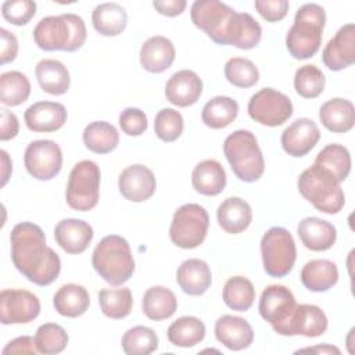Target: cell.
I'll use <instances>...</instances> for the list:
<instances>
[{
    "instance_id": "44",
    "label": "cell",
    "mask_w": 355,
    "mask_h": 355,
    "mask_svg": "<svg viewBox=\"0 0 355 355\" xmlns=\"http://www.w3.org/2000/svg\"><path fill=\"white\" fill-rule=\"evenodd\" d=\"M326 85L323 72L313 64L300 67L294 75V89L304 98L318 97Z\"/></svg>"
},
{
    "instance_id": "10",
    "label": "cell",
    "mask_w": 355,
    "mask_h": 355,
    "mask_svg": "<svg viewBox=\"0 0 355 355\" xmlns=\"http://www.w3.org/2000/svg\"><path fill=\"white\" fill-rule=\"evenodd\" d=\"M297 308L291 290L283 284H269L259 298V315L280 336H288L290 322Z\"/></svg>"
},
{
    "instance_id": "17",
    "label": "cell",
    "mask_w": 355,
    "mask_h": 355,
    "mask_svg": "<svg viewBox=\"0 0 355 355\" xmlns=\"http://www.w3.org/2000/svg\"><path fill=\"white\" fill-rule=\"evenodd\" d=\"M320 130L315 121L309 118H298L288 125L280 137L283 150L291 157L306 155L319 141Z\"/></svg>"
},
{
    "instance_id": "4",
    "label": "cell",
    "mask_w": 355,
    "mask_h": 355,
    "mask_svg": "<svg viewBox=\"0 0 355 355\" xmlns=\"http://www.w3.org/2000/svg\"><path fill=\"white\" fill-rule=\"evenodd\" d=\"M94 270L111 286H122L135 272V259L130 245L122 236L103 237L92 254Z\"/></svg>"
},
{
    "instance_id": "24",
    "label": "cell",
    "mask_w": 355,
    "mask_h": 355,
    "mask_svg": "<svg viewBox=\"0 0 355 355\" xmlns=\"http://www.w3.org/2000/svg\"><path fill=\"white\" fill-rule=\"evenodd\" d=\"M176 282L183 293L189 295H202L212 283V273L205 261L190 258L183 261L178 268Z\"/></svg>"
},
{
    "instance_id": "43",
    "label": "cell",
    "mask_w": 355,
    "mask_h": 355,
    "mask_svg": "<svg viewBox=\"0 0 355 355\" xmlns=\"http://www.w3.org/2000/svg\"><path fill=\"white\" fill-rule=\"evenodd\" d=\"M65 329L57 323H43L35 334V344L40 354L54 355L62 352L68 345Z\"/></svg>"
},
{
    "instance_id": "34",
    "label": "cell",
    "mask_w": 355,
    "mask_h": 355,
    "mask_svg": "<svg viewBox=\"0 0 355 355\" xmlns=\"http://www.w3.org/2000/svg\"><path fill=\"white\" fill-rule=\"evenodd\" d=\"M94 29L103 36H118L128 24V14L118 3H101L92 12Z\"/></svg>"
},
{
    "instance_id": "49",
    "label": "cell",
    "mask_w": 355,
    "mask_h": 355,
    "mask_svg": "<svg viewBox=\"0 0 355 355\" xmlns=\"http://www.w3.org/2000/svg\"><path fill=\"white\" fill-rule=\"evenodd\" d=\"M259 15L268 22L282 21L288 12V1L287 0H257L254 3Z\"/></svg>"
},
{
    "instance_id": "45",
    "label": "cell",
    "mask_w": 355,
    "mask_h": 355,
    "mask_svg": "<svg viewBox=\"0 0 355 355\" xmlns=\"http://www.w3.org/2000/svg\"><path fill=\"white\" fill-rule=\"evenodd\" d=\"M225 76L233 86L247 89L259 80V71L251 60L233 57L225 64Z\"/></svg>"
},
{
    "instance_id": "3",
    "label": "cell",
    "mask_w": 355,
    "mask_h": 355,
    "mask_svg": "<svg viewBox=\"0 0 355 355\" xmlns=\"http://www.w3.org/2000/svg\"><path fill=\"white\" fill-rule=\"evenodd\" d=\"M326 24L324 8L316 3L301 6L294 17V24L286 35V47L295 60L315 55L322 44Z\"/></svg>"
},
{
    "instance_id": "1",
    "label": "cell",
    "mask_w": 355,
    "mask_h": 355,
    "mask_svg": "<svg viewBox=\"0 0 355 355\" xmlns=\"http://www.w3.org/2000/svg\"><path fill=\"white\" fill-rule=\"evenodd\" d=\"M11 261L17 270L36 286L51 284L61 272L58 254L46 245L40 226L32 222L15 225L10 234Z\"/></svg>"
},
{
    "instance_id": "21",
    "label": "cell",
    "mask_w": 355,
    "mask_h": 355,
    "mask_svg": "<svg viewBox=\"0 0 355 355\" xmlns=\"http://www.w3.org/2000/svg\"><path fill=\"white\" fill-rule=\"evenodd\" d=\"M216 340L232 351H241L248 348L254 341V330L251 324L233 315H223L215 322Z\"/></svg>"
},
{
    "instance_id": "12",
    "label": "cell",
    "mask_w": 355,
    "mask_h": 355,
    "mask_svg": "<svg viewBox=\"0 0 355 355\" xmlns=\"http://www.w3.org/2000/svg\"><path fill=\"white\" fill-rule=\"evenodd\" d=\"M236 11L218 0H196L190 7L193 24L216 44L225 46V37Z\"/></svg>"
},
{
    "instance_id": "31",
    "label": "cell",
    "mask_w": 355,
    "mask_h": 355,
    "mask_svg": "<svg viewBox=\"0 0 355 355\" xmlns=\"http://www.w3.org/2000/svg\"><path fill=\"white\" fill-rule=\"evenodd\" d=\"M301 282L305 288L313 293L330 290L338 280V269L333 261L312 259L301 269Z\"/></svg>"
},
{
    "instance_id": "54",
    "label": "cell",
    "mask_w": 355,
    "mask_h": 355,
    "mask_svg": "<svg viewBox=\"0 0 355 355\" xmlns=\"http://www.w3.org/2000/svg\"><path fill=\"white\" fill-rule=\"evenodd\" d=\"M0 155H1V186H6L12 171V162L6 150H1Z\"/></svg>"
},
{
    "instance_id": "13",
    "label": "cell",
    "mask_w": 355,
    "mask_h": 355,
    "mask_svg": "<svg viewBox=\"0 0 355 355\" xmlns=\"http://www.w3.org/2000/svg\"><path fill=\"white\" fill-rule=\"evenodd\" d=\"M28 173L37 180H51L62 168V151L53 140H35L24 154Z\"/></svg>"
},
{
    "instance_id": "8",
    "label": "cell",
    "mask_w": 355,
    "mask_h": 355,
    "mask_svg": "<svg viewBox=\"0 0 355 355\" xmlns=\"http://www.w3.org/2000/svg\"><path fill=\"white\" fill-rule=\"evenodd\" d=\"M261 255L265 272L272 277L287 276L297 259V248L291 233L273 226L261 239Z\"/></svg>"
},
{
    "instance_id": "5",
    "label": "cell",
    "mask_w": 355,
    "mask_h": 355,
    "mask_svg": "<svg viewBox=\"0 0 355 355\" xmlns=\"http://www.w3.org/2000/svg\"><path fill=\"white\" fill-rule=\"evenodd\" d=\"M300 194L323 214H337L345 204L341 183L322 166L306 168L297 182Z\"/></svg>"
},
{
    "instance_id": "37",
    "label": "cell",
    "mask_w": 355,
    "mask_h": 355,
    "mask_svg": "<svg viewBox=\"0 0 355 355\" xmlns=\"http://www.w3.org/2000/svg\"><path fill=\"white\" fill-rule=\"evenodd\" d=\"M166 337L176 347L190 348L204 340L205 324L196 316H182L168 327Z\"/></svg>"
},
{
    "instance_id": "2",
    "label": "cell",
    "mask_w": 355,
    "mask_h": 355,
    "mask_svg": "<svg viewBox=\"0 0 355 355\" xmlns=\"http://www.w3.org/2000/svg\"><path fill=\"white\" fill-rule=\"evenodd\" d=\"M32 36L36 46L44 51L72 53L85 44L87 31L82 17L67 12L42 18L36 24Z\"/></svg>"
},
{
    "instance_id": "15",
    "label": "cell",
    "mask_w": 355,
    "mask_h": 355,
    "mask_svg": "<svg viewBox=\"0 0 355 355\" xmlns=\"http://www.w3.org/2000/svg\"><path fill=\"white\" fill-rule=\"evenodd\" d=\"M322 61L330 71H341L355 62V25L345 24L327 42Z\"/></svg>"
},
{
    "instance_id": "51",
    "label": "cell",
    "mask_w": 355,
    "mask_h": 355,
    "mask_svg": "<svg viewBox=\"0 0 355 355\" xmlns=\"http://www.w3.org/2000/svg\"><path fill=\"white\" fill-rule=\"evenodd\" d=\"M37 352L39 351L36 348L35 338H32L31 336H21V337H17V338L11 340L10 343H7V345L1 351L3 355H7V354H31V355H35Z\"/></svg>"
},
{
    "instance_id": "20",
    "label": "cell",
    "mask_w": 355,
    "mask_h": 355,
    "mask_svg": "<svg viewBox=\"0 0 355 355\" xmlns=\"http://www.w3.org/2000/svg\"><path fill=\"white\" fill-rule=\"evenodd\" d=\"M202 93V80L190 69L175 72L165 85L166 100L176 107H189L198 101Z\"/></svg>"
},
{
    "instance_id": "14",
    "label": "cell",
    "mask_w": 355,
    "mask_h": 355,
    "mask_svg": "<svg viewBox=\"0 0 355 355\" xmlns=\"http://www.w3.org/2000/svg\"><path fill=\"white\" fill-rule=\"evenodd\" d=\"M40 313L39 298L24 288H6L0 293V320L3 324L29 323Z\"/></svg>"
},
{
    "instance_id": "38",
    "label": "cell",
    "mask_w": 355,
    "mask_h": 355,
    "mask_svg": "<svg viewBox=\"0 0 355 355\" xmlns=\"http://www.w3.org/2000/svg\"><path fill=\"white\" fill-rule=\"evenodd\" d=\"M313 164L329 171L341 183L351 172V154L347 147L331 143L318 153Z\"/></svg>"
},
{
    "instance_id": "46",
    "label": "cell",
    "mask_w": 355,
    "mask_h": 355,
    "mask_svg": "<svg viewBox=\"0 0 355 355\" xmlns=\"http://www.w3.org/2000/svg\"><path fill=\"white\" fill-rule=\"evenodd\" d=\"M183 116L173 108H162L154 119V132L157 137L165 143L175 141L183 133Z\"/></svg>"
},
{
    "instance_id": "11",
    "label": "cell",
    "mask_w": 355,
    "mask_h": 355,
    "mask_svg": "<svg viewBox=\"0 0 355 355\" xmlns=\"http://www.w3.org/2000/svg\"><path fill=\"white\" fill-rule=\"evenodd\" d=\"M248 115L265 126H280L293 115V103L284 93L263 87L251 96L247 105Z\"/></svg>"
},
{
    "instance_id": "23",
    "label": "cell",
    "mask_w": 355,
    "mask_h": 355,
    "mask_svg": "<svg viewBox=\"0 0 355 355\" xmlns=\"http://www.w3.org/2000/svg\"><path fill=\"white\" fill-rule=\"evenodd\" d=\"M297 233L304 247L311 251L330 250L337 240L336 227L329 220L316 216L304 218L297 226Z\"/></svg>"
},
{
    "instance_id": "35",
    "label": "cell",
    "mask_w": 355,
    "mask_h": 355,
    "mask_svg": "<svg viewBox=\"0 0 355 355\" xmlns=\"http://www.w3.org/2000/svg\"><path fill=\"white\" fill-rule=\"evenodd\" d=\"M82 137L86 148L96 154H108L119 144V133L116 128L105 121L90 122L85 128Z\"/></svg>"
},
{
    "instance_id": "6",
    "label": "cell",
    "mask_w": 355,
    "mask_h": 355,
    "mask_svg": "<svg viewBox=\"0 0 355 355\" xmlns=\"http://www.w3.org/2000/svg\"><path fill=\"white\" fill-rule=\"evenodd\" d=\"M223 153L233 173L247 183L257 182L265 171V161L252 132L239 129L223 141Z\"/></svg>"
},
{
    "instance_id": "7",
    "label": "cell",
    "mask_w": 355,
    "mask_h": 355,
    "mask_svg": "<svg viewBox=\"0 0 355 355\" xmlns=\"http://www.w3.org/2000/svg\"><path fill=\"white\" fill-rule=\"evenodd\" d=\"M101 172L94 161L83 159L73 165L65 190L67 204L80 212L93 209L100 197Z\"/></svg>"
},
{
    "instance_id": "40",
    "label": "cell",
    "mask_w": 355,
    "mask_h": 355,
    "mask_svg": "<svg viewBox=\"0 0 355 355\" xmlns=\"http://www.w3.org/2000/svg\"><path fill=\"white\" fill-rule=\"evenodd\" d=\"M31 82L19 71H8L0 76V101L8 107H17L28 100Z\"/></svg>"
},
{
    "instance_id": "28",
    "label": "cell",
    "mask_w": 355,
    "mask_h": 355,
    "mask_svg": "<svg viewBox=\"0 0 355 355\" xmlns=\"http://www.w3.org/2000/svg\"><path fill=\"white\" fill-rule=\"evenodd\" d=\"M322 125L333 133H345L354 128L355 107L347 98H331L322 104L319 110Z\"/></svg>"
},
{
    "instance_id": "18",
    "label": "cell",
    "mask_w": 355,
    "mask_h": 355,
    "mask_svg": "<svg viewBox=\"0 0 355 355\" xmlns=\"http://www.w3.org/2000/svg\"><path fill=\"white\" fill-rule=\"evenodd\" d=\"M68 114L61 103L37 101L25 110L24 119L29 130L50 133L61 129L67 122Z\"/></svg>"
},
{
    "instance_id": "16",
    "label": "cell",
    "mask_w": 355,
    "mask_h": 355,
    "mask_svg": "<svg viewBox=\"0 0 355 355\" xmlns=\"http://www.w3.org/2000/svg\"><path fill=\"white\" fill-rule=\"evenodd\" d=\"M119 193L132 202H141L154 196L157 180L150 168L141 164L126 166L118 179Z\"/></svg>"
},
{
    "instance_id": "25",
    "label": "cell",
    "mask_w": 355,
    "mask_h": 355,
    "mask_svg": "<svg viewBox=\"0 0 355 355\" xmlns=\"http://www.w3.org/2000/svg\"><path fill=\"white\" fill-rule=\"evenodd\" d=\"M262 37V28L248 12H236L226 32L225 46H234L241 50H250L258 46Z\"/></svg>"
},
{
    "instance_id": "29",
    "label": "cell",
    "mask_w": 355,
    "mask_h": 355,
    "mask_svg": "<svg viewBox=\"0 0 355 355\" xmlns=\"http://www.w3.org/2000/svg\"><path fill=\"white\" fill-rule=\"evenodd\" d=\"M191 184L202 196H218L226 186V172L216 159H204L194 166Z\"/></svg>"
},
{
    "instance_id": "19",
    "label": "cell",
    "mask_w": 355,
    "mask_h": 355,
    "mask_svg": "<svg viewBox=\"0 0 355 355\" xmlns=\"http://www.w3.org/2000/svg\"><path fill=\"white\" fill-rule=\"evenodd\" d=\"M93 236V227L82 219H61L54 227V239L67 254H82L86 251Z\"/></svg>"
},
{
    "instance_id": "52",
    "label": "cell",
    "mask_w": 355,
    "mask_h": 355,
    "mask_svg": "<svg viewBox=\"0 0 355 355\" xmlns=\"http://www.w3.org/2000/svg\"><path fill=\"white\" fill-rule=\"evenodd\" d=\"M19 132V123L18 118L14 112L3 108L1 110V123H0V140H11L14 139Z\"/></svg>"
},
{
    "instance_id": "39",
    "label": "cell",
    "mask_w": 355,
    "mask_h": 355,
    "mask_svg": "<svg viewBox=\"0 0 355 355\" xmlns=\"http://www.w3.org/2000/svg\"><path fill=\"white\" fill-rule=\"evenodd\" d=\"M222 298L223 302L233 311H248L255 300L254 284L244 276H232L223 286Z\"/></svg>"
},
{
    "instance_id": "33",
    "label": "cell",
    "mask_w": 355,
    "mask_h": 355,
    "mask_svg": "<svg viewBox=\"0 0 355 355\" xmlns=\"http://www.w3.org/2000/svg\"><path fill=\"white\" fill-rule=\"evenodd\" d=\"M143 313L155 322L171 318L178 308V300L172 290L164 286H153L146 290L141 301Z\"/></svg>"
},
{
    "instance_id": "50",
    "label": "cell",
    "mask_w": 355,
    "mask_h": 355,
    "mask_svg": "<svg viewBox=\"0 0 355 355\" xmlns=\"http://www.w3.org/2000/svg\"><path fill=\"white\" fill-rule=\"evenodd\" d=\"M0 39H1V47H0V62L1 65L11 62L15 60L18 54V40L12 32H8L7 29H0Z\"/></svg>"
},
{
    "instance_id": "26",
    "label": "cell",
    "mask_w": 355,
    "mask_h": 355,
    "mask_svg": "<svg viewBox=\"0 0 355 355\" xmlns=\"http://www.w3.org/2000/svg\"><path fill=\"white\" fill-rule=\"evenodd\" d=\"M219 226L230 234L244 232L252 220V209L250 204L240 197H227L216 209Z\"/></svg>"
},
{
    "instance_id": "36",
    "label": "cell",
    "mask_w": 355,
    "mask_h": 355,
    "mask_svg": "<svg viewBox=\"0 0 355 355\" xmlns=\"http://www.w3.org/2000/svg\"><path fill=\"white\" fill-rule=\"evenodd\" d=\"M239 114V104L227 96H216L205 103L201 111L202 122L211 129L229 126Z\"/></svg>"
},
{
    "instance_id": "41",
    "label": "cell",
    "mask_w": 355,
    "mask_h": 355,
    "mask_svg": "<svg viewBox=\"0 0 355 355\" xmlns=\"http://www.w3.org/2000/svg\"><path fill=\"white\" fill-rule=\"evenodd\" d=\"M98 305L107 318L123 319L132 312V291L128 287L103 288L98 291Z\"/></svg>"
},
{
    "instance_id": "27",
    "label": "cell",
    "mask_w": 355,
    "mask_h": 355,
    "mask_svg": "<svg viewBox=\"0 0 355 355\" xmlns=\"http://www.w3.org/2000/svg\"><path fill=\"white\" fill-rule=\"evenodd\" d=\"M329 326V320L322 308L312 304H297L290 322L288 336L319 337Z\"/></svg>"
},
{
    "instance_id": "48",
    "label": "cell",
    "mask_w": 355,
    "mask_h": 355,
    "mask_svg": "<svg viewBox=\"0 0 355 355\" xmlns=\"http://www.w3.org/2000/svg\"><path fill=\"white\" fill-rule=\"evenodd\" d=\"M119 126L128 136H140L147 130L148 121L140 108L128 107L119 115Z\"/></svg>"
},
{
    "instance_id": "53",
    "label": "cell",
    "mask_w": 355,
    "mask_h": 355,
    "mask_svg": "<svg viewBox=\"0 0 355 355\" xmlns=\"http://www.w3.org/2000/svg\"><path fill=\"white\" fill-rule=\"evenodd\" d=\"M186 6H187L186 0H155V1H153V7L155 8V11H158L159 14L166 15V17L180 15L184 11Z\"/></svg>"
},
{
    "instance_id": "30",
    "label": "cell",
    "mask_w": 355,
    "mask_h": 355,
    "mask_svg": "<svg viewBox=\"0 0 355 355\" xmlns=\"http://www.w3.org/2000/svg\"><path fill=\"white\" fill-rule=\"evenodd\" d=\"M35 75L43 92L61 96L68 92L71 78L67 67L54 58H43L36 64Z\"/></svg>"
},
{
    "instance_id": "32",
    "label": "cell",
    "mask_w": 355,
    "mask_h": 355,
    "mask_svg": "<svg viewBox=\"0 0 355 355\" xmlns=\"http://www.w3.org/2000/svg\"><path fill=\"white\" fill-rule=\"evenodd\" d=\"M53 305L60 315L78 318L89 309L90 297L83 286L68 283L57 290L53 297Z\"/></svg>"
},
{
    "instance_id": "47",
    "label": "cell",
    "mask_w": 355,
    "mask_h": 355,
    "mask_svg": "<svg viewBox=\"0 0 355 355\" xmlns=\"http://www.w3.org/2000/svg\"><path fill=\"white\" fill-rule=\"evenodd\" d=\"M36 14V3L32 0H7L1 4L3 18L17 26L26 25Z\"/></svg>"
},
{
    "instance_id": "22",
    "label": "cell",
    "mask_w": 355,
    "mask_h": 355,
    "mask_svg": "<svg viewBox=\"0 0 355 355\" xmlns=\"http://www.w3.org/2000/svg\"><path fill=\"white\" fill-rule=\"evenodd\" d=\"M176 51L173 43L161 35L148 37L140 47V64L151 73L166 71L175 61Z\"/></svg>"
},
{
    "instance_id": "55",
    "label": "cell",
    "mask_w": 355,
    "mask_h": 355,
    "mask_svg": "<svg viewBox=\"0 0 355 355\" xmlns=\"http://www.w3.org/2000/svg\"><path fill=\"white\" fill-rule=\"evenodd\" d=\"M300 352H313V354H336V355H340L341 351L334 347V345H330V344H322V345H316V347H309V348H302V349H298L295 351V354H300Z\"/></svg>"
},
{
    "instance_id": "9",
    "label": "cell",
    "mask_w": 355,
    "mask_h": 355,
    "mask_svg": "<svg viewBox=\"0 0 355 355\" xmlns=\"http://www.w3.org/2000/svg\"><path fill=\"white\" fill-rule=\"evenodd\" d=\"M209 216L200 204L189 202L179 207L169 227L171 241L184 250H191L202 244L207 237Z\"/></svg>"
},
{
    "instance_id": "42",
    "label": "cell",
    "mask_w": 355,
    "mask_h": 355,
    "mask_svg": "<svg viewBox=\"0 0 355 355\" xmlns=\"http://www.w3.org/2000/svg\"><path fill=\"white\" fill-rule=\"evenodd\" d=\"M121 345L128 355H148L158 348V336L146 326H135L122 336Z\"/></svg>"
}]
</instances>
